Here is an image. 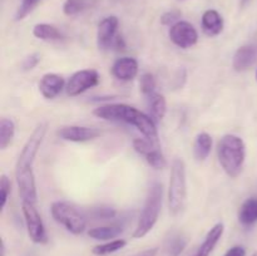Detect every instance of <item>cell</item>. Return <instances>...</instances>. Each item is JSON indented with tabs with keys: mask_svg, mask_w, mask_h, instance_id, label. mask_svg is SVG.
Instances as JSON below:
<instances>
[{
	"mask_svg": "<svg viewBox=\"0 0 257 256\" xmlns=\"http://www.w3.org/2000/svg\"><path fill=\"white\" fill-rule=\"evenodd\" d=\"M33 35L37 39L44 40V42H58L64 38L63 33L55 25L48 24V23L35 24L33 28Z\"/></svg>",
	"mask_w": 257,
	"mask_h": 256,
	"instance_id": "cell-21",
	"label": "cell"
},
{
	"mask_svg": "<svg viewBox=\"0 0 257 256\" xmlns=\"http://www.w3.org/2000/svg\"><path fill=\"white\" fill-rule=\"evenodd\" d=\"M257 60V45L246 44L238 48L232 58V68L236 72L250 69Z\"/></svg>",
	"mask_w": 257,
	"mask_h": 256,
	"instance_id": "cell-15",
	"label": "cell"
},
{
	"mask_svg": "<svg viewBox=\"0 0 257 256\" xmlns=\"http://www.w3.org/2000/svg\"><path fill=\"white\" fill-rule=\"evenodd\" d=\"M23 216H24L25 226H27L28 235H29L30 240L34 243H47L48 242V235L47 230H45L44 222L35 208V205L33 203L23 202Z\"/></svg>",
	"mask_w": 257,
	"mask_h": 256,
	"instance_id": "cell-7",
	"label": "cell"
},
{
	"mask_svg": "<svg viewBox=\"0 0 257 256\" xmlns=\"http://www.w3.org/2000/svg\"><path fill=\"white\" fill-rule=\"evenodd\" d=\"M2 256H5V243H4V241L2 242Z\"/></svg>",
	"mask_w": 257,
	"mask_h": 256,
	"instance_id": "cell-35",
	"label": "cell"
},
{
	"mask_svg": "<svg viewBox=\"0 0 257 256\" xmlns=\"http://www.w3.org/2000/svg\"><path fill=\"white\" fill-rule=\"evenodd\" d=\"M65 80L62 75L55 73H47L39 82V92L45 99H54L65 89Z\"/></svg>",
	"mask_w": 257,
	"mask_h": 256,
	"instance_id": "cell-14",
	"label": "cell"
},
{
	"mask_svg": "<svg viewBox=\"0 0 257 256\" xmlns=\"http://www.w3.org/2000/svg\"><path fill=\"white\" fill-rule=\"evenodd\" d=\"M119 20L114 15L104 18L99 22L97 29V47L99 50H108L114 45Z\"/></svg>",
	"mask_w": 257,
	"mask_h": 256,
	"instance_id": "cell-12",
	"label": "cell"
},
{
	"mask_svg": "<svg viewBox=\"0 0 257 256\" xmlns=\"http://www.w3.org/2000/svg\"><path fill=\"white\" fill-rule=\"evenodd\" d=\"M217 157L228 177H238L246 160V146L242 138L235 135L223 136L217 145Z\"/></svg>",
	"mask_w": 257,
	"mask_h": 256,
	"instance_id": "cell-3",
	"label": "cell"
},
{
	"mask_svg": "<svg viewBox=\"0 0 257 256\" xmlns=\"http://www.w3.org/2000/svg\"><path fill=\"white\" fill-rule=\"evenodd\" d=\"M88 215L92 216L94 220H109V218H114L117 216V211L109 206H99V207L90 208Z\"/></svg>",
	"mask_w": 257,
	"mask_h": 256,
	"instance_id": "cell-28",
	"label": "cell"
},
{
	"mask_svg": "<svg viewBox=\"0 0 257 256\" xmlns=\"http://www.w3.org/2000/svg\"><path fill=\"white\" fill-rule=\"evenodd\" d=\"M93 114L100 119L124 122L133 125L145 136V138L158 145V131L155 120L132 105L123 104V103L99 105L93 110Z\"/></svg>",
	"mask_w": 257,
	"mask_h": 256,
	"instance_id": "cell-2",
	"label": "cell"
},
{
	"mask_svg": "<svg viewBox=\"0 0 257 256\" xmlns=\"http://www.w3.org/2000/svg\"><path fill=\"white\" fill-rule=\"evenodd\" d=\"M238 221L243 227H252L257 223V196L243 201L238 210Z\"/></svg>",
	"mask_w": 257,
	"mask_h": 256,
	"instance_id": "cell-19",
	"label": "cell"
},
{
	"mask_svg": "<svg viewBox=\"0 0 257 256\" xmlns=\"http://www.w3.org/2000/svg\"><path fill=\"white\" fill-rule=\"evenodd\" d=\"M138 69H140L138 62L135 58L123 57L113 63L112 68H110V72H112L113 77L117 78L118 80L131 82V80H133L137 77Z\"/></svg>",
	"mask_w": 257,
	"mask_h": 256,
	"instance_id": "cell-13",
	"label": "cell"
},
{
	"mask_svg": "<svg viewBox=\"0 0 257 256\" xmlns=\"http://www.w3.org/2000/svg\"><path fill=\"white\" fill-rule=\"evenodd\" d=\"M99 83V74L94 69H83L75 72L65 85L68 97H77Z\"/></svg>",
	"mask_w": 257,
	"mask_h": 256,
	"instance_id": "cell-8",
	"label": "cell"
},
{
	"mask_svg": "<svg viewBox=\"0 0 257 256\" xmlns=\"http://www.w3.org/2000/svg\"><path fill=\"white\" fill-rule=\"evenodd\" d=\"M15 136V123L10 118L0 119V148L7 150L12 145Z\"/></svg>",
	"mask_w": 257,
	"mask_h": 256,
	"instance_id": "cell-24",
	"label": "cell"
},
{
	"mask_svg": "<svg viewBox=\"0 0 257 256\" xmlns=\"http://www.w3.org/2000/svg\"><path fill=\"white\" fill-rule=\"evenodd\" d=\"M178 2H185V0H178Z\"/></svg>",
	"mask_w": 257,
	"mask_h": 256,
	"instance_id": "cell-39",
	"label": "cell"
},
{
	"mask_svg": "<svg viewBox=\"0 0 257 256\" xmlns=\"http://www.w3.org/2000/svg\"><path fill=\"white\" fill-rule=\"evenodd\" d=\"M213 141L208 133L201 132L196 136L193 142V156L197 162H203L208 158L212 151Z\"/></svg>",
	"mask_w": 257,
	"mask_h": 256,
	"instance_id": "cell-20",
	"label": "cell"
},
{
	"mask_svg": "<svg viewBox=\"0 0 257 256\" xmlns=\"http://www.w3.org/2000/svg\"><path fill=\"white\" fill-rule=\"evenodd\" d=\"M250 2V0H241V7H246V5H247V3Z\"/></svg>",
	"mask_w": 257,
	"mask_h": 256,
	"instance_id": "cell-36",
	"label": "cell"
},
{
	"mask_svg": "<svg viewBox=\"0 0 257 256\" xmlns=\"http://www.w3.org/2000/svg\"><path fill=\"white\" fill-rule=\"evenodd\" d=\"M251 256H257V251H256V252H253L252 255H251Z\"/></svg>",
	"mask_w": 257,
	"mask_h": 256,
	"instance_id": "cell-37",
	"label": "cell"
},
{
	"mask_svg": "<svg viewBox=\"0 0 257 256\" xmlns=\"http://www.w3.org/2000/svg\"><path fill=\"white\" fill-rule=\"evenodd\" d=\"M89 7V0H65L63 4V13L67 17H75Z\"/></svg>",
	"mask_w": 257,
	"mask_h": 256,
	"instance_id": "cell-26",
	"label": "cell"
},
{
	"mask_svg": "<svg viewBox=\"0 0 257 256\" xmlns=\"http://www.w3.org/2000/svg\"><path fill=\"white\" fill-rule=\"evenodd\" d=\"M47 131L48 123H39L34 128L32 135L29 136L19 157H18L17 165H15V180H17L19 196L23 202L35 205L38 201L37 183H35L33 165H34L35 157L39 152L45 135H47Z\"/></svg>",
	"mask_w": 257,
	"mask_h": 256,
	"instance_id": "cell-1",
	"label": "cell"
},
{
	"mask_svg": "<svg viewBox=\"0 0 257 256\" xmlns=\"http://www.w3.org/2000/svg\"><path fill=\"white\" fill-rule=\"evenodd\" d=\"M40 3V0H22L20 5L18 7L17 12H15L14 20L15 22H20V20L25 19L33 10L35 9L38 4Z\"/></svg>",
	"mask_w": 257,
	"mask_h": 256,
	"instance_id": "cell-27",
	"label": "cell"
},
{
	"mask_svg": "<svg viewBox=\"0 0 257 256\" xmlns=\"http://www.w3.org/2000/svg\"><path fill=\"white\" fill-rule=\"evenodd\" d=\"M223 232H225V225L222 222H217L215 226H212V228L206 235L203 242L198 246L192 256H210L222 237Z\"/></svg>",
	"mask_w": 257,
	"mask_h": 256,
	"instance_id": "cell-18",
	"label": "cell"
},
{
	"mask_svg": "<svg viewBox=\"0 0 257 256\" xmlns=\"http://www.w3.org/2000/svg\"><path fill=\"white\" fill-rule=\"evenodd\" d=\"M167 198L171 215L178 216L185 211L187 203V175L182 158H175L171 166Z\"/></svg>",
	"mask_w": 257,
	"mask_h": 256,
	"instance_id": "cell-5",
	"label": "cell"
},
{
	"mask_svg": "<svg viewBox=\"0 0 257 256\" xmlns=\"http://www.w3.org/2000/svg\"><path fill=\"white\" fill-rule=\"evenodd\" d=\"M181 15H182V13H181L180 10L177 9L168 10V12L163 13L162 17H161V24L167 25V27H172V25H175L176 23L180 22Z\"/></svg>",
	"mask_w": 257,
	"mask_h": 256,
	"instance_id": "cell-31",
	"label": "cell"
},
{
	"mask_svg": "<svg viewBox=\"0 0 257 256\" xmlns=\"http://www.w3.org/2000/svg\"><path fill=\"white\" fill-rule=\"evenodd\" d=\"M39 62H40L39 53H32V54L28 55V57L23 60V64H22L23 70H25V72H27V70L34 69V68L39 64Z\"/></svg>",
	"mask_w": 257,
	"mask_h": 256,
	"instance_id": "cell-32",
	"label": "cell"
},
{
	"mask_svg": "<svg viewBox=\"0 0 257 256\" xmlns=\"http://www.w3.org/2000/svg\"><path fill=\"white\" fill-rule=\"evenodd\" d=\"M122 225H109V226H99V227L90 228L88 231V236L98 241H110L113 238L118 237L123 232Z\"/></svg>",
	"mask_w": 257,
	"mask_h": 256,
	"instance_id": "cell-22",
	"label": "cell"
},
{
	"mask_svg": "<svg viewBox=\"0 0 257 256\" xmlns=\"http://www.w3.org/2000/svg\"><path fill=\"white\" fill-rule=\"evenodd\" d=\"M133 148L155 170H163L167 167V160L161 152L158 145L151 142L147 138H136L133 141Z\"/></svg>",
	"mask_w": 257,
	"mask_h": 256,
	"instance_id": "cell-9",
	"label": "cell"
},
{
	"mask_svg": "<svg viewBox=\"0 0 257 256\" xmlns=\"http://www.w3.org/2000/svg\"><path fill=\"white\" fill-rule=\"evenodd\" d=\"M163 202V186L161 182H153L148 188L142 212L138 218L137 226L133 232L135 238H142L153 230L160 217Z\"/></svg>",
	"mask_w": 257,
	"mask_h": 256,
	"instance_id": "cell-4",
	"label": "cell"
},
{
	"mask_svg": "<svg viewBox=\"0 0 257 256\" xmlns=\"http://www.w3.org/2000/svg\"><path fill=\"white\" fill-rule=\"evenodd\" d=\"M168 35H170L171 42L182 49H188L197 44L198 42L197 30L191 23L186 20H180L175 25H172L170 28Z\"/></svg>",
	"mask_w": 257,
	"mask_h": 256,
	"instance_id": "cell-10",
	"label": "cell"
},
{
	"mask_svg": "<svg viewBox=\"0 0 257 256\" xmlns=\"http://www.w3.org/2000/svg\"><path fill=\"white\" fill-rule=\"evenodd\" d=\"M102 135L98 128L87 127V125H64L57 131V136L67 142H88L98 138Z\"/></svg>",
	"mask_w": 257,
	"mask_h": 256,
	"instance_id": "cell-11",
	"label": "cell"
},
{
	"mask_svg": "<svg viewBox=\"0 0 257 256\" xmlns=\"http://www.w3.org/2000/svg\"><path fill=\"white\" fill-rule=\"evenodd\" d=\"M148 107L153 117L158 120H162L167 113V100L165 95L155 92L148 97Z\"/></svg>",
	"mask_w": 257,
	"mask_h": 256,
	"instance_id": "cell-23",
	"label": "cell"
},
{
	"mask_svg": "<svg viewBox=\"0 0 257 256\" xmlns=\"http://www.w3.org/2000/svg\"><path fill=\"white\" fill-rule=\"evenodd\" d=\"M223 18L217 10L208 9L203 13L202 18H201V27H202V32L205 33L207 37H217L222 33L223 30Z\"/></svg>",
	"mask_w": 257,
	"mask_h": 256,
	"instance_id": "cell-17",
	"label": "cell"
},
{
	"mask_svg": "<svg viewBox=\"0 0 257 256\" xmlns=\"http://www.w3.org/2000/svg\"><path fill=\"white\" fill-rule=\"evenodd\" d=\"M127 245V241L123 240V238H115V240H110L105 243H100V245L94 246L92 248V253L95 256H108L110 253H114L117 251L122 250L123 247H125Z\"/></svg>",
	"mask_w": 257,
	"mask_h": 256,
	"instance_id": "cell-25",
	"label": "cell"
},
{
	"mask_svg": "<svg viewBox=\"0 0 257 256\" xmlns=\"http://www.w3.org/2000/svg\"><path fill=\"white\" fill-rule=\"evenodd\" d=\"M50 213L55 222L62 225L73 235H80L87 228V220L83 212L64 201H55L50 206Z\"/></svg>",
	"mask_w": 257,
	"mask_h": 256,
	"instance_id": "cell-6",
	"label": "cell"
},
{
	"mask_svg": "<svg viewBox=\"0 0 257 256\" xmlns=\"http://www.w3.org/2000/svg\"><path fill=\"white\" fill-rule=\"evenodd\" d=\"M256 80H257V70H256Z\"/></svg>",
	"mask_w": 257,
	"mask_h": 256,
	"instance_id": "cell-38",
	"label": "cell"
},
{
	"mask_svg": "<svg viewBox=\"0 0 257 256\" xmlns=\"http://www.w3.org/2000/svg\"><path fill=\"white\" fill-rule=\"evenodd\" d=\"M188 238L182 231L172 230L167 233L163 241V250L167 256H181L187 247Z\"/></svg>",
	"mask_w": 257,
	"mask_h": 256,
	"instance_id": "cell-16",
	"label": "cell"
},
{
	"mask_svg": "<svg viewBox=\"0 0 257 256\" xmlns=\"http://www.w3.org/2000/svg\"><path fill=\"white\" fill-rule=\"evenodd\" d=\"M223 256H246V248L241 245L232 246V247L226 251Z\"/></svg>",
	"mask_w": 257,
	"mask_h": 256,
	"instance_id": "cell-33",
	"label": "cell"
},
{
	"mask_svg": "<svg viewBox=\"0 0 257 256\" xmlns=\"http://www.w3.org/2000/svg\"><path fill=\"white\" fill-rule=\"evenodd\" d=\"M157 253H158V248L152 247V248H146V250L141 251V252H137L133 256H157Z\"/></svg>",
	"mask_w": 257,
	"mask_h": 256,
	"instance_id": "cell-34",
	"label": "cell"
},
{
	"mask_svg": "<svg viewBox=\"0 0 257 256\" xmlns=\"http://www.w3.org/2000/svg\"><path fill=\"white\" fill-rule=\"evenodd\" d=\"M140 88L141 92L145 95L150 97L151 94L156 92V79L151 73H145L141 75L140 79Z\"/></svg>",
	"mask_w": 257,
	"mask_h": 256,
	"instance_id": "cell-29",
	"label": "cell"
},
{
	"mask_svg": "<svg viewBox=\"0 0 257 256\" xmlns=\"http://www.w3.org/2000/svg\"><path fill=\"white\" fill-rule=\"evenodd\" d=\"M10 188H12V182L7 175H2L0 178V211H3L7 206L8 198L10 195Z\"/></svg>",
	"mask_w": 257,
	"mask_h": 256,
	"instance_id": "cell-30",
	"label": "cell"
}]
</instances>
